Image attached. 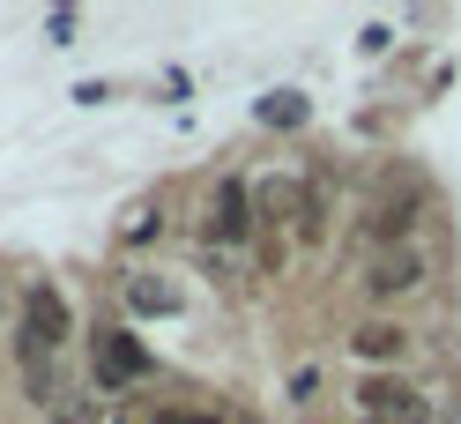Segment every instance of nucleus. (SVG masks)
<instances>
[{"instance_id": "5", "label": "nucleus", "mask_w": 461, "mask_h": 424, "mask_svg": "<svg viewBox=\"0 0 461 424\" xmlns=\"http://www.w3.org/2000/svg\"><path fill=\"white\" fill-rule=\"evenodd\" d=\"M141 373H149V350H141L127 328H97V387H127Z\"/></svg>"}, {"instance_id": "10", "label": "nucleus", "mask_w": 461, "mask_h": 424, "mask_svg": "<svg viewBox=\"0 0 461 424\" xmlns=\"http://www.w3.org/2000/svg\"><path fill=\"white\" fill-rule=\"evenodd\" d=\"M357 424H372V417H357Z\"/></svg>"}, {"instance_id": "6", "label": "nucleus", "mask_w": 461, "mask_h": 424, "mask_svg": "<svg viewBox=\"0 0 461 424\" xmlns=\"http://www.w3.org/2000/svg\"><path fill=\"white\" fill-rule=\"evenodd\" d=\"M253 231V186L246 179H216V202H209V239H246Z\"/></svg>"}, {"instance_id": "4", "label": "nucleus", "mask_w": 461, "mask_h": 424, "mask_svg": "<svg viewBox=\"0 0 461 424\" xmlns=\"http://www.w3.org/2000/svg\"><path fill=\"white\" fill-rule=\"evenodd\" d=\"M350 357L365 365V373H394V365L410 357V328L402 320H357L350 328Z\"/></svg>"}, {"instance_id": "9", "label": "nucleus", "mask_w": 461, "mask_h": 424, "mask_svg": "<svg viewBox=\"0 0 461 424\" xmlns=\"http://www.w3.org/2000/svg\"><path fill=\"white\" fill-rule=\"evenodd\" d=\"M261 120H283V127H298V120H305V104H298V97H283V104L268 97V104H261Z\"/></svg>"}, {"instance_id": "2", "label": "nucleus", "mask_w": 461, "mask_h": 424, "mask_svg": "<svg viewBox=\"0 0 461 424\" xmlns=\"http://www.w3.org/2000/svg\"><path fill=\"white\" fill-rule=\"evenodd\" d=\"M424 275H431V253L424 246H380V253H372V261H365V298H410V291H424Z\"/></svg>"}, {"instance_id": "1", "label": "nucleus", "mask_w": 461, "mask_h": 424, "mask_svg": "<svg viewBox=\"0 0 461 424\" xmlns=\"http://www.w3.org/2000/svg\"><path fill=\"white\" fill-rule=\"evenodd\" d=\"M357 410H365L372 424H431V417H439L402 373H365V380H357Z\"/></svg>"}, {"instance_id": "3", "label": "nucleus", "mask_w": 461, "mask_h": 424, "mask_svg": "<svg viewBox=\"0 0 461 424\" xmlns=\"http://www.w3.org/2000/svg\"><path fill=\"white\" fill-rule=\"evenodd\" d=\"M60 343H68V298L52 283H38L31 305H23V365H45Z\"/></svg>"}, {"instance_id": "7", "label": "nucleus", "mask_w": 461, "mask_h": 424, "mask_svg": "<svg viewBox=\"0 0 461 424\" xmlns=\"http://www.w3.org/2000/svg\"><path fill=\"white\" fill-rule=\"evenodd\" d=\"M305 202H312V194L298 186V179H261V186H253V209H261V216H305Z\"/></svg>"}, {"instance_id": "8", "label": "nucleus", "mask_w": 461, "mask_h": 424, "mask_svg": "<svg viewBox=\"0 0 461 424\" xmlns=\"http://www.w3.org/2000/svg\"><path fill=\"white\" fill-rule=\"evenodd\" d=\"M127 298L141 305V313H171V291H164V283H141V275H134V283H127Z\"/></svg>"}]
</instances>
